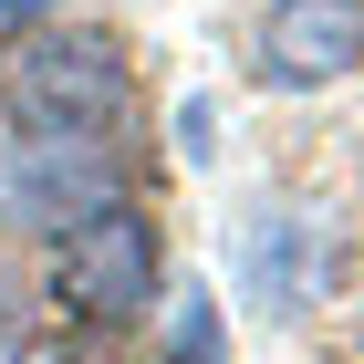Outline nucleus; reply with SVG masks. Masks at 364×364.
<instances>
[{
  "mask_svg": "<svg viewBox=\"0 0 364 364\" xmlns=\"http://www.w3.org/2000/svg\"><path fill=\"white\" fill-rule=\"evenodd\" d=\"M0 114H11V136H94L105 146L136 114L125 42H105V31H21L0 53Z\"/></svg>",
  "mask_w": 364,
  "mask_h": 364,
  "instance_id": "obj_1",
  "label": "nucleus"
},
{
  "mask_svg": "<svg viewBox=\"0 0 364 364\" xmlns=\"http://www.w3.org/2000/svg\"><path fill=\"white\" fill-rule=\"evenodd\" d=\"M156 281H167V229L136 198H105L53 240V302L84 333H136L156 312Z\"/></svg>",
  "mask_w": 364,
  "mask_h": 364,
  "instance_id": "obj_2",
  "label": "nucleus"
},
{
  "mask_svg": "<svg viewBox=\"0 0 364 364\" xmlns=\"http://www.w3.org/2000/svg\"><path fill=\"white\" fill-rule=\"evenodd\" d=\"M105 198H125V177H114V156L94 136H21L11 167H0V208H11V229H31V240H63V229L84 219V208H105Z\"/></svg>",
  "mask_w": 364,
  "mask_h": 364,
  "instance_id": "obj_3",
  "label": "nucleus"
},
{
  "mask_svg": "<svg viewBox=\"0 0 364 364\" xmlns=\"http://www.w3.org/2000/svg\"><path fill=\"white\" fill-rule=\"evenodd\" d=\"M364 63V0H271L260 11V84L312 94Z\"/></svg>",
  "mask_w": 364,
  "mask_h": 364,
  "instance_id": "obj_4",
  "label": "nucleus"
},
{
  "mask_svg": "<svg viewBox=\"0 0 364 364\" xmlns=\"http://www.w3.org/2000/svg\"><path fill=\"white\" fill-rule=\"evenodd\" d=\"M167 364H219V302L208 291H188L167 312Z\"/></svg>",
  "mask_w": 364,
  "mask_h": 364,
  "instance_id": "obj_5",
  "label": "nucleus"
},
{
  "mask_svg": "<svg viewBox=\"0 0 364 364\" xmlns=\"http://www.w3.org/2000/svg\"><path fill=\"white\" fill-rule=\"evenodd\" d=\"M21 354H31V291L0 271V364H21Z\"/></svg>",
  "mask_w": 364,
  "mask_h": 364,
  "instance_id": "obj_6",
  "label": "nucleus"
},
{
  "mask_svg": "<svg viewBox=\"0 0 364 364\" xmlns=\"http://www.w3.org/2000/svg\"><path fill=\"white\" fill-rule=\"evenodd\" d=\"M21 364H114L105 343H53V354H21Z\"/></svg>",
  "mask_w": 364,
  "mask_h": 364,
  "instance_id": "obj_7",
  "label": "nucleus"
},
{
  "mask_svg": "<svg viewBox=\"0 0 364 364\" xmlns=\"http://www.w3.org/2000/svg\"><path fill=\"white\" fill-rule=\"evenodd\" d=\"M42 11H63V0H0V21H42Z\"/></svg>",
  "mask_w": 364,
  "mask_h": 364,
  "instance_id": "obj_8",
  "label": "nucleus"
}]
</instances>
